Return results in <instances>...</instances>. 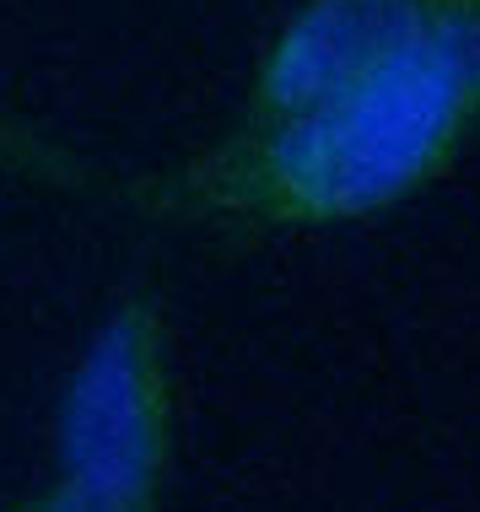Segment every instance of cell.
<instances>
[{
	"label": "cell",
	"mask_w": 480,
	"mask_h": 512,
	"mask_svg": "<svg viewBox=\"0 0 480 512\" xmlns=\"http://www.w3.org/2000/svg\"><path fill=\"white\" fill-rule=\"evenodd\" d=\"M443 0H308L259 60L243 119H292L378 71Z\"/></svg>",
	"instance_id": "cell-3"
},
{
	"label": "cell",
	"mask_w": 480,
	"mask_h": 512,
	"mask_svg": "<svg viewBox=\"0 0 480 512\" xmlns=\"http://www.w3.org/2000/svg\"><path fill=\"white\" fill-rule=\"evenodd\" d=\"M480 130V0H443L378 71L292 119H243L168 205L249 232L346 227L432 189Z\"/></svg>",
	"instance_id": "cell-1"
},
{
	"label": "cell",
	"mask_w": 480,
	"mask_h": 512,
	"mask_svg": "<svg viewBox=\"0 0 480 512\" xmlns=\"http://www.w3.org/2000/svg\"><path fill=\"white\" fill-rule=\"evenodd\" d=\"M173 475L168 318L152 292L119 297L81 345L54 410V480L44 507L146 512Z\"/></svg>",
	"instance_id": "cell-2"
}]
</instances>
